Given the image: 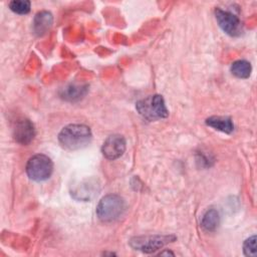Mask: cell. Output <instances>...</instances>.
Returning <instances> with one entry per match:
<instances>
[{"mask_svg": "<svg viewBox=\"0 0 257 257\" xmlns=\"http://www.w3.org/2000/svg\"><path fill=\"white\" fill-rule=\"evenodd\" d=\"M125 210L124 200L115 194H108L101 198L96 207V215L102 222L117 220Z\"/></svg>", "mask_w": 257, "mask_h": 257, "instance_id": "cell-3", "label": "cell"}, {"mask_svg": "<svg viewBox=\"0 0 257 257\" xmlns=\"http://www.w3.org/2000/svg\"><path fill=\"white\" fill-rule=\"evenodd\" d=\"M138 112L148 120H157L166 118L169 115V110L166 106L165 99L160 94L149 95L140 99L136 103Z\"/></svg>", "mask_w": 257, "mask_h": 257, "instance_id": "cell-2", "label": "cell"}, {"mask_svg": "<svg viewBox=\"0 0 257 257\" xmlns=\"http://www.w3.org/2000/svg\"><path fill=\"white\" fill-rule=\"evenodd\" d=\"M31 3L28 0H13L9 2V8L17 14H27L30 11Z\"/></svg>", "mask_w": 257, "mask_h": 257, "instance_id": "cell-14", "label": "cell"}, {"mask_svg": "<svg viewBox=\"0 0 257 257\" xmlns=\"http://www.w3.org/2000/svg\"><path fill=\"white\" fill-rule=\"evenodd\" d=\"M84 90L83 87L81 86H75V85H70L69 87L64 89V97L68 99H74V98H79L80 95H82V91Z\"/></svg>", "mask_w": 257, "mask_h": 257, "instance_id": "cell-16", "label": "cell"}, {"mask_svg": "<svg viewBox=\"0 0 257 257\" xmlns=\"http://www.w3.org/2000/svg\"><path fill=\"white\" fill-rule=\"evenodd\" d=\"M220 224V216L217 210L209 209L203 216L201 227L207 232H214Z\"/></svg>", "mask_w": 257, "mask_h": 257, "instance_id": "cell-12", "label": "cell"}, {"mask_svg": "<svg viewBox=\"0 0 257 257\" xmlns=\"http://www.w3.org/2000/svg\"><path fill=\"white\" fill-rule=\"evenodd\" d=\"M206 124L225 134H231L234 131V123L229 116L213 115L206 119Z\"/></svg>", "mask_w": 257, "mask_h": 257, "instance_id": "cell-11", "label": "cell"}, {"mask_svg": "<svg viewBox=\"0 0 257 257\" xmlns=\"http://www.w3.org/2000/svg\"><path fill=\"white\" fill-rule=\"evenodd\" d=\"M243 251L246 256H256L257 251H256V236L253 235L249 237L248 239L245 240L243 244Z\"/></svg>", "mask_w": 257, "mask_h": 257, "instance_id": "cell-15", "label": "cell"}, {"mask_svg": "<svg viewBox=\"0 0 257 257\" xmlns=\"http://www.w3.org/2000/svg\"><path fill=\"white\" fill-rule=\"evenodd\" d=\"M92 139V133L89 126L82 123H71L64 126L59 135L60 145L69 151H76L85 148Z\"/></svg>", "mask_w": 257, "mask_h": 257, "instance_id": "cell-1", "label": "cell"}, {"mask_svg": "<svg viewBox=\"0 0 257 257\" xmlns=\"http://www.w3.org/2000/svg\"><path fill=\"white\" fill-rule=\"evenodd\" d=\"M175 235H142L131 238L130 246L143 253H154L176 240Z\"/></svg>", "mask_w": 257, "mask_h": 257, "instance_id": "cell-4", "label": "cell"}, {"mask_svg": "<svg viewBox=\"0 0 257 257\" xmlns=\"http://www.w3.org/2000/svg\"><path fill=\"white\" fill-rule=\"evenodd\" d=\"M14 140L21 145H28L35 137L34 124L27 118L19 119L13 128Z\"/></svg>", "mask_w": 257, "mask_h": 257, "instance_id": "cell-9", "label": "cell"}, {"mask_svg": "<svg viewBox=\"0 0 257 257\" xmlns=\"http://www.w3.org/2000/svg\"><path fill=\"white\" fill-rule=\"evenodd\" d=\"M252 66L249 61L240 59L236 60L231 65V72L239 78H248L251 74Z\"/></svg>", "mask_w": 257, "mask_h": 257, "instance_id": "cell-13", "label": "cell"}, {"mask_svg": "<svg viewBox=\"0 0 257 257\" xmlns=\"http://www.w3.org/2000/svg\"><path fill=\"white\" fill-rule=\"evenodd\" d=\"M53 172V163L51 159L43 154L32 156L26 164L27 176L36 182H42L50 178Z\"/></svg>", "mask_w": 257, "mask_h": 257, "instance_id": "cell-5", "label": "cell"}, {"mask_svg": "<svg viewBox=\"0 0 257 257\" xmlns=\"http://www.w3.org/2000/svg\"><path fill=\"white\" fill-rule=\"evenodd\" d=\"M125 139L118 134L108 136L101 146V153L107 160L113 161L121 157L125 151Z\"/></svg>", "mask_w": 257, "mask_h": 257, "instance_id": "cell-7", "label": "cell"}, {"mask_svg": "<svg viewBox=\"0 0 257 257\" xmlns=\"http://www.w3.org/2000/svg\"><path fill=\"white\" fill-rule=\"evenodd\" d=\"M98 191L99 185L97 181L95 179H86L73 187L71 195L77 200L89 201L97 195Z\"/></svg>", "mask_w": 257, "mask_h": 257, "instance_id": "cell-8", "label": "cell"}, {"mask_svg": "<svg viewBox=\"0 0 257 257\" xmlns=\"http://www.w3.org/2000/svg\"><path fill=\"white\" fill-rule=\"evenodd\" d=\"M53 16L48 11L38 12L33 20V31L37 36H43L52 26Z\"/></svg>", "mask_w": 257, "mask_h": 257, "instance_id": "cell-10", "label": "cell"}, {"mask_svg": "<svg viewBox=\"0 0 257 257\" xmlns=\"http://www.w3.org/2000/svg\"><path fill=\"white\" fill-rule=\"evenodd\" d=\"M216 20L221 29L231 36H238L242 33V23L237 15L220 8L215 9Z\"/></svg>", "mask_w": 257, "mask_h": 257, "instance_id": "cell-6", "label": "cell"}]
</instances>
